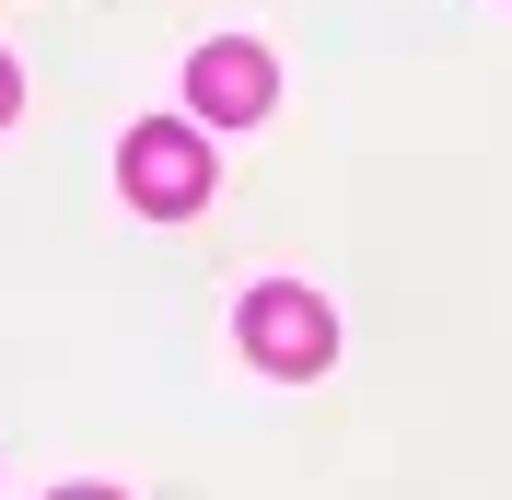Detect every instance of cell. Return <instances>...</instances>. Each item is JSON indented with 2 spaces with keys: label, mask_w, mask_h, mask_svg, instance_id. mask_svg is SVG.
I'll list each match as a JSON object with an SVG mask.
<instances>
[{
  "label": "cell",
  "mask_w": 512,
  "mask_h": 500,
  "mask_svg": "<svg viewBox=\"0 0 512 500\" xmlns=\"http://www.w3.org/2000/svg\"><path fill=\"white\" fill-rule=\"evenodd\" d=\"M233 326H245L256 373H326V361H338V314H326L303 280H256L245 303H233Z\"/></svg>",
  "instance_id": "6da1fadb"
},
{
  "label": "cell",
  "mask_w": 512,
  "mask_h": 500,
  "mask_svg": "<svg viewBox=\"0 0 512 500\" xmlns=\"http://www.w3.org/2000/svg\"><path fill=\"white\" fill-rule=\"evenodd\" d=\"M12 105H24V70H12V59H0V128H12Z\"/></svg>",
  "instance_id": "277c9868"
},
{
  "label": "cell",
  "mask_w": 512,
  "mask_h": 500,
  "mask_svg": "<svg viewBox=\"0 0 512 500\" xmlns=\"http://www.w3.org/2000/svg\"><path fill=\"white\" fill-rule=\"evenodd\" d=\"M117 187H128V210L140 221H187L198 198H210V140L198 128H128L117 140Z\"/></svg>",
  "instance_id": "7a4b0ae2"
},
{
  "label": "cell",
  "mask_w": 512,
  "mask_h": 500,
  "mask_svg": "<svg viewBox=\"0 0 512 500\" xmlns=\"http://www.w3.org/2000/svg\"><path fill=\"white\" fill-rule=\"evenodd\" d=\"M59 500H117V489H59Z\"/></svg>",
  "instance_id": "5b68a950"
},
{
  "label": "cell",
  "mask_w": 512,
  "mask_h": 500,
  "mask_svg": "<svg viewBox=\"0 0 512 500\" xmlns=\"http://www.w3.org/2000/svg\"><path fill=\"white\" fill-rule=\"evenodd\" d=\"M187 105H198L210 128H256L268 105H280V70H268V47H256V35H210V47L187 59Z\"/></svg>",
  "instance_id": "3957f363"
}]
</instances>
